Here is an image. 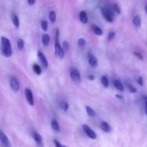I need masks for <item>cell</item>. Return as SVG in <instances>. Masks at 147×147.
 <instances>
[{"instance_id":"obj_1","label":"cell","mask_w":147,"mask_h":147,"mask_svg":"<svg viewBox=\"0 0 147 147\" xmlns=\"http://www.w3.org/2000/svg\"><path fill=\"white\" fill-rule=\"evenodd\" d=\"M1 50L3 55L9 57L12 54L11 45L9 40L5 37H1Z\"/></svg>"},{"instance_id":"obj_2","label":"cell","mask_w":147,"mask_h":147,"mask_svg":"<svg viewBox=\"0 0 147 147\" xmlns=\"http://www.w3.org/2000/svg\"><path fill=\"white\" fill-rule=\"evenodd\" d=\"M55 54L57 57L63 59L65 56V52L63 51L61 45H60V40H59V30H56L55 41Z\"/></svg>"},{"instance_id":"obj_3","label":"cell","mask_w":147,"mask_h":147,"mask_svg":"<svg viewBox=\"0 0 147 147\" xmlns=\"http://www.w3.org/2000/svg\"><path fill=\"white\" fill-rule=\"evenodd\" d=\"M101 13L105 20L109 22H112L114 20V14L113 10L109 7H103L101 9Z\"/></svg>"},{"instance_id":"obj_4","label":"cell","mask_w":147,"mask_h":147,"mask_svg":"<svg viewBox=\"0 0 147 147\" xmlns=\"http://www.w3.org/2000/svg\"><path fill=\"white\" fill-rule=\"evenodd\" d=\"M70 78L72 80L76 83H79L81 80V76H80V73L79 70L76 68H73L70 70Z\"/></svg>"},{"instance_id":"obj_5","label":"cell","mask_w":147,"mask_h":147,"mask_svg":"<svg viewBox=\"0 0 147 147\" xmlns=\"http://www.w3.org/2000/svg\"><path fill=\"white\" fill-rule=\"evenodd\" d=\"M83 129L85 131V133L86 134V135H87L89 138H90V139H96V138H97V135H96V134L95 133L94 131L92 130V129H90L88 125L83 124Z\"/></svg>"},{"instance_id":"obj_6","label":"cell","mask_w":147,"mask_h":147,"mask_svg":"<svg viewBox=\"0 0 147 147\" xmlns=\"http://www.w3.org/2000/svg\"><path fill=\"white\" fill-rule=\"evenodd\" d=\"M37 57H38L39 60H40V63H41L43 67L47 68V67H48V61H47L45 55L41 51H38V53H37Z\"/></svg>"},{"instance_id":"obj_7","label":"cell","mask_w":147,"mask_h":147,"mask_svg":"<svg viewBox=\"0 0 147 147\" xmlns=\"http://www.w3.org/2000/svg\"><path fill=\"white\" fill-rule=\"evenodd\" d=\"M25 97L30 105L33 106L34 105V98H33L32 92L30 89L25 88Z\"/></svg>"},{"instance_id":"obj_8","label":"cell","mask_w":147,"mask_h":147,"mask_svg":"<svg viewBox=\"0 0 147 147\" xmlns=\"http://www.w3.org/2000/svg\"><path fill=\"white\" fill-rule=\"evenodd\" d=\"M10 86H11V88L13 91L17 92L20 90V83H19L18 80L15 78H11V79H10Z\"/></svg>"},{"instance_id":"obj_9","label":"cell","mask_w":147,"mask_h":147,"mask_svg":"<svg viewBox=\"0 0 147 147\" xmlns=\"http://www.w3.org/2000/svg\"><path fill=\"white\" fill-rule=\"evenodd\" d=\"M0 141H1V144H2L5 147L10 146V143L9 141L8 137H7V135H6L4 132L1 131H0Z\"/></svg>"},{"instance_id":"obj_10","label":"cell","mask_w":147,"mask_h":147,"mask_svg":"<svg viewBox=\"0 0 147 147\" xmlns=\"http://www.w3.org/2000/svg\"><path fill=\"white\" fill-rule=\"evenodd\" d=\"M88 63L91 67H95L98 65V59L92 53H89L88 54Z\"/></svg>"},{"instance_id":"obj_11","label":"cell","mask_w":147,"mask_h":147,"mask_svg":"<svg viewBox=\"0 0 147 147\" xmlns=\"http://www.w3.org/2000/svg\"><path fill=\"white\" fill-rule=\"evenodd\" d=\"M33 139L38 146H42V138L40 134H38L37 132H34L33 133Z\"/></svg>"},{"instance_id":"obj_12","label":"cell","mask_w":147,"mask_h":147,"mask_svg":"<svg viewBox=\"0 0 147 147\" xmlns=\"http://www.w3.org/2000/svg\"><path fill=\"white\" fill-rule=\"evenodd\" d=\"M100 129H101L103 131L106 132V133L111 132L112 130L111 126H110V124L106 121L101 122V123H100Z\"/></svg>"},{"instance_id":"obj_13","label":"cell","mask_w":147,"mask_h":147,"mask_svg":"<svg viewBox=\"0 0 147 147\" xmlns=\"http://www.w3.org/2000/svg\"><path fill=\"white\" fill-rule=\"evenodd\" d=\"M80 20L81 21L82 23L83 24H86L88 22V14L86 13V11H81L80 13Z\"/></svg>"},{"instance_id":"obj_14","label":"cell","mask_w":147,"mask_h":147,"mask_svg":"<svg viewBox=\"0 0 147 147\" xmlns=\"http://www.w3.org/2000/svg\"><path fill=\"white\" fill-rule=\"evenodd\" d=\"M91 29L92 30H93V33H94L95 34H96V35L100 36L103 34V30H102L98 26L96 25V24H93V25L91 26Z\"/></svg>"},{"instance_id":"obj_15","label":"cell","mask_w":147,"mask_h":147,"mask_svg":"<svg viewBox=\"0 0 147 147\" xmlns=\"http://www.w3.org/2000/svg\"><path fill=\"white\" fill-rule=\"evenodd\" d=\"M51 126H52V129H53V131H55V132H59L60 131V126H59V123L57 121V120L55 119H53V121H51Z\"/></svg>"},{"instance_id":"obj_16","label":"cell","mask_w":147,"mask_h":147,"mask_svg":"<svg viewBox=\"0 0 147 147\" xmlns=\"http://www.w3.org/2000/svg\"><path fill=\"white\" fill-rule=\"evenodd\" d=\"M42 41L43 45H44L45 46H47L50 41V36L47 34H44L42 35Z\"/></svg>"},{"instance_id":"obj_17","label":"cell","mask_w":147,"mask_h":147,"mask_svg":"<svg viewBox=\"0 0 147 147\" xmlns=\"http://www.w3.org/2000/svg\"><path fill=\"white\" fill-rule=\"evenodd\" d=\"M113 84H114L115 88H116L117 90H120V91H123V86L122 85V83H121V81H119V80H115L113 81Z\"/></svg>"},{"instance_id":"obj_18","label":"cell","mask_w":147,"mask_h":147,"mask_svg":"<svg viewBox=\"0 0 147 147\" xmlns=\"http://www.w3.org/2000/svg\"><path fill=\"white\" fill-rule=\"evenodd\" d=\"M86 112H87V113L90 116H91V117H95V116H96V113L91 107L87 106H86Z\"/></svg>"},{"instance_id":"obj_19","label":"cell","mask_w":147,"mask_h":147,"mask_svg":"<svg viewBox=\"0 0 147 147\" xmlns=\"http://www.w3.org/2000/svg\"><path fill=\"white\" fill-rule=\"evenodd\" d=\"M133 23L136 27H140L141 24H142V21H141V18L139 16H136L134 17L133 20Z\"/></svg>"},{"instance_id":"obj_20","label":"cell","mask_w":147,"mask_h":147,"mask_svg":"<svg viewBox=\"0 0 147 147\" xmlns=\"http://www.w3.org/2000/svg\"><path fill=\"white\" fill-rule=\"evenodd\" d=\"M12 22L16 28H18V27H20V20H19L18 16L16 15V14H14V15H13Z\"/></svg>"},{"instance_id":"obj_21","label":"cell","mask_w":147,"mask_h":147,"mask_svg":"<svg viewBox=\"0 0 147 147\" xmlns=\"http://www.w3.org/2000/svg\"><path fill=\"white\" fill-rule=\"evenodd\" d=\"M32 69H33V70H34V72L36 73V74L38 75V76L41 75L42 69H41V67H40V66L39 65H37V64L33 65Z\"/></svg>"},{"instance_id":"obj_22","label":"cell","mask_w":147,"mask_h":147,"mask_svg":"<svg viewBox=\"0 0 147 147\" xmlns=\"http://www.w3.org/2000/svg\"><path fill=\"white\" fill-rule=\"evenodd\" d=\"M60 108H61L64 111H67L68 110L69 103H67V102L64 101V100H63V101H61L60 103Z\"/></svg>"},{"instance_id":"obj_23","label":"cell","mask_w":147,"mask_h":147,"mask_svg":"<svg viewBox=\"0 0 147 147\" xmlns=\"http://www.w3.org/2000/svg\"><path fill=\"white\" fill-rule=\"evenodd\" d=\"M101 83H102V85L104 86V88H107L109 87V80H108V78L106 76H104L101 78Z\"/></svg>"},{"instance_id":"obj_24","label":"cell","mask_w":147,"mask_h":147,"mask_svg":"<svg viewBox=\"0 0 147 147\" xmlns=\"http://www.w3.org/2000/svg\"><path fill=\"white\" fill-rule=\"evenodd\" d=\"M62 48H63V51L64 52H67L70 50V44H69L68 42L64 41L63 42V46H62Z\"/></svg>"},{"instance_id":"obj_25","label":"cell","mask_w":147,"mask_h":147,"mask_svg":"<svg viewBox=\"0 0 147 147\" xmlns=\"http://www.w3.org/2000/svg\"><path fill=\"white\" fill-rule=\"evenodd\" d=\"M24 47V40L22 39H19L17 40V47L20 50H23Z\"/></svg>"},{"instance_id":"obj_26","label":"cell","mask_w":147,"mask_h":147,"mask_svg":"<svg viewBox=\"0 0 147 147\" xmlns=\"http://www.w3.org/2000/svg\"><path fill=\"white\" fill-rule=\"evenodd\" d=\"M49 18L53 23H54L56 21V14L54 11H50V14H49Z\"/></svg>"},{"instance_id":"obj_27","label":"cell","mask_w":147,"mask_h":147,"mask_svg":"<svg viewBox=\"0 0 147 147\" xmlns=\"http://www.w3.org/2000/svg\"><path fill=\"white\" fill-rule=\"evenodd\" d=\"M126 86H127L128 90H129V92H130V93H136V92H137V90H136V88H135L134 86H132V85L128 84V83H127V84H126Z\"/></svg>"},{"instance_id":"obj_28","label":"cell","mask_w":147,"mask_h":147,"mask_svg":"<svg viewBox=\"0 0 147 147\" xmlns=\"http://www.w3.org/2000/svg\"><path fill=\"white\" fill-rule=\"evenodd\" d=\"M41 27L44 31H47V28H48V24H47V22L46 20H42L41 22Z\"/></svg>"},{"instance_id":"obj_29","label":"cell","mask_w":147,"mask_h":147,"mask_svg":"<svg viewBox=\"0 0 147 147\" xmlns=\"http://www.w3.org/2000/svg\"><path fill=\"white\" fill-rule=\"evenodd\" d=\"M113 11H114L116 13H117V14H121V9L117 4H113Z\"/></svg>"},{"instance_id":"obj_30","label":"cell","mask_w":147,"mask_h":147,"mask_svg":"<svg viewBox=\"0 0 147 147\" xmlns=\"http://www.w3.org/2000/svg\"><path fill=\"white\" fill-rule=\"evenodd\" d=\"M85 44H86V40L83 38H79L78 40V46H80V47H83V46L85 45Z\"/></svg>"},{"instance_id":"obj_31","label":"cell","mask_w":147,"mask_h":147,"mask_svg":"<svg viewBox=\"0 0 147 147\" xmlns=\"http://www.w3.org/2000/svg\"><path fill=\"white\" fill-rule=\"evenodd\" d=\"M115 35H116V33L114 32H110L109 33V34H108V40L109 41H111L115 37Z\"/></svg>"},{"instance_id":"obj_32","label":"cell","mask_w":147,"mask_h":147,"mask_svg":"<svg viewBox=\"0 0 147 147\" xmlns=\"http://www.w3.org/2000/svg\"><path fill=\"white\" fill-rule=\"evenodd\" d=\"M53 142H54L55 146V147H65V146H63V144H60L58 141L56 140V139H54Z\"/></svg>"},{"instance_id":"obj_33","label":"cell","mask_w":147,"mask_h":147,"mask_svg":"<svg viewBox=\"0 0 147 147\" xmlns=\"http://www.w3.org/2000/svg\"><path fill=\"white\" fill-rule=\"evenodd\" d=\"M134 55L136 56V57H138V58L140 59V60H143V59H144L143 55H142L141 53H139V52H134Z\"/></svg>"},{"instance_id":"obj_34","label":"cell","mask_w":147,"mask_h":147,"mask_svg":"<svg viewBox=\"0 0 147 147\" xmlns=\"http://www.w3.org/2000/svg\"><path fill=\"white\" fill-rule=\"evenodd\" d=\"M137 83H139V84L141 86H143V85H144L143 78H142V77H139V78H138V80H137Z\"/></svg>"},{"instance_id":"obj_35","label":"cell","mask_w":147,"mask_h":147,"mask_svg":"<svg viewBox=\"0 0 147 147\" xmlns=\"http://www.w3.org/2000/svg\"><path fill=\"white\" fill-rule=\"evenodd\" d=\"M35 2H36L35 0H28V1H27V3H28V4H30V6L34 4H35Z\"/></svg>"},{"instance_id":"obj_36","label":"cell","mask_w":147,"mask_h":147,"mask_svg":"<svg viewBox=\"0 0 147 147\" xmlns=\"http://www.w3.org/2000/svg\"><path fill=\"white\" fill-rule=\"evenodd\" d=\"M88 78L90 80H93L95 79V76H93V75H89Z\"/></svg>"},{"instance_id":"obj_37","label":"cell","mask_w":147,"mask_h":147,"mask_svg":"<svg viewBox=\"0 0 147 147\" xmlns=\"http://www.w3.org/2000/svg\"><path fill=\"white\" fill-rule=\"evenodd\" d=\"M116 97H117L119 99H121H121H123V96H121V95H119V94H116Z\"/></svg>"},{"instance_id":"obj_38","label":"cell","mask_w":147,"mask_h":147,"mask_svg":"<svg viewBox=\"0 0 147 147\" xmlns=\"http://www.w3.org/2000/svg\"><path fill=\"white\" fill-rule=\"evenodd\" d=\"M145 107H146V113L147 115V97L145 99Z\"/></svg>"},{"instance_id":"obj_39","label":"cell","mask_w":147,"mask_h":147,"mask_svg":"<svg viewBox=\"0 0 147 147\" xmlns=\"http://www.w3.org/2000/svg\"><path fill=\"white\" fill-rule=\"evenodd\" d=\"M144 9H145V11H146V14H147V5L145 6V7H144Z\"/></svg>"}]
</instances>
